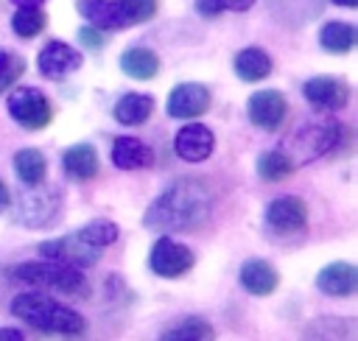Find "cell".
I'll list each match as a JSON object with an SVG mask.
<instances>
[{
    "label": "cell",
    "instance_id": "4316f807",
    "mask_svg": "<svg viewBox=\"0 0 358 341\" xmlns=\"http://www.w3.org/2000/svg\"><path fill=\"white\" fill-rule=\"evenodd\" d=\"M355 319H316L310 321V330L308 335L310 338H355Z\"/></svg>",
    "mask_w": 358,
    "mask_h": 341
},
{
    "label": "cell",
    "instance_id": "ba28073f",
    "mask_svg": "<svg viewBox=\"0 0 358 341\" xmlns=\"http://www.w3.org/2000/svg\"><path fill=\"white\" fill-rule=\"evenodd\" d=\"M266 224L277 235H296L308 224V207L299 198H294V196L274 198L268 204V210H266Z\"/></svg>",
    "mask_w": 358,
    "mask_h": 341
},
{
    "label": "cell",
    "instance_id": "d4e9b609",
    "mask_svg": "<svg viewBox=\"0 0 358 341\" xmlns=\"http://www.w3.org/2000/svg\"><path fill=\"white\" fill-rule=\"evenodd\" d=\"M294 168H296V165L291 162V157H288L285 151H266V154H260V159H257V176L266 179V182H280V179L291 176Z\"/></svg>",
    "mask_w": 358,
    "mask_h": 341
},
{
    "label": "cell",
    "instance_id": "44dd1931",
    "mask_svg": "<svg viewBox=\"0 0 358 341\" xmlns=\"http://www.w3.org/2000/svg\"><path fill=\"white\" fill-rule=\"evenodd\" d=\"M120 70H123L126 75H131V78L145 81V78H154V75H157L159 59H157V53L148 50V48H129V50L120 56Z\"/></svg>",
    "mask_w": 358,
    "mask_h": 341
},
{
    "label": "cell",
    "instance_id": "7a4b0ae2",
    "mask_svg": "<svg viewBox=\"0 0 358 341\" xmlns=\"http://www.w3.org/2000/svg\"><path fill=\"white\" fill-rule=\"evenodd\" d=\"M11 313L20 321H25L28 327L48 333V335H81L87 327L76 310H70L67 305H59L53 296L39 293V291H28V293L14 296Z\"/></svg>",
    "mask_w": 358,
    "mask_h": 341
},
{
    "label": "cell",
    "instance_id": "7402d4cb",
    "mask_svg": "<svg viewBox=\"0 0 358 341\" xmlns=\"http://www.w3.org/2000/svg\"><path fill=\"white\" fill-rule=\"evenodd\" d=\"M235 73L243 81H263L271 73V59L260 48H246L235 56Z\"/></svg>",
    "mask_w": 358,
    "mask_h": 341
},
{
    "label": "cell",
    "instance_id": "52a82bcc",
    "mask_svg": "<svg viewBox=\"0 0 358 341\" xmlns=\"http://www.w3.org/2000/svg\"><path fill=\"white\" fill-rule=\"evenodd\" d=\"M193 252L185 246V243H176L171 238H159L154 246H151V257H148V266L154 274L159 277H179L185 274L190 266H193Z\"/></svg>",
    "mask_w": 358,
    "mask_h": 341
},
{
    "label": "cell",
    "instance_id": "f1b7e54d",
    "mask_svg": "<svg viewBox=\"0 0 358 341\" xmlns=\"http://www.w3.org/2000/svg\"><path fill=\"white\" fill-rule=\"evenodd\" d=\"M162 338H165V341H176V338H179V341H182V338H187V341H201V338H213V327H210L204 319L190 316V319L173 324L171 330H165Z\"/></svg>",
    "mask_w": 358,
    "mask_h": 341
},
{
    "label": "cell",
    "instance_id": "4dcf8cb0",
    "mask_svg": "<svg viewBox=\"0 0 358 341\" xmlns=\"http://www.w3.org/2000/svg\"><path fill=\"white\" fill-rule=\"evenodd\" d=\"M117 6L126 14L129 25L131 22H145L157 14V0H117Z\"/></svg>",
    "mask_w": 358,
    "mask_h": 341
},
{
    "label": "cell",
    "instance_id": "cb8c5ba5",
    "mask_svg": "<svg viewBox=\"0 0 358 341\" xmlns=\"http://www.w3.org/2000/svg\"><path fill=\"white\" fill-rule=\"evenodd\" d=\"M355 39H358L355 28H352L350 22H338V20H336V22H327V25L319 31V42H322V48L330 50V53H347V50H352Z\"/></svg>",
    "mask_w": 358,
    "mask_h": 341
},
{
    "label": "cell",
    "instance_id": "9a60e30c",
    "mask_svg": "<svg viewBox=\"0 0 358 341\" xmlns=\"http://www.w3.org/2000/svg\"><path fill=\"white\" fill-rule=\"evenodd\" d=\"M316 288L327 296H350L358 288V271L350 263H330L319 271Z\"/></svg>",
    "mask_w": 358,
    "mask_h": 341
},
{
    "label": "cell",
    "instance_id": "836d02e7",
    "mask_svg": "<svg viewBox=\"0 0 358 341\" xmlns=\"http://www.w3.org/2000/svg\"><path fill=\"white\" fill-rule=\"evenodd\" d=\"M0 341H22L20 330H0Z\"/></svg>",
    "mask_w": 358,
    "mask_h": 341
},
{
    "label": "cell",
    "instance_id": "7c38bea8",
    "mask_svg": "<svg viewBox=\"0 0 358 341\" xmlns=\"http://www.w3.org/2000/svg\"><path fill=\"white\" fill-rule=\"evenodd\" d=\"M302 95L308 98L310 106L316 109H341L350 101V89L344 81L330 78V75H316L310 81H305Z\"/></svg>",
    "mask_w": 358,
    "mask_h": 341
},
{
    "label": "cell",
    "instance_id": "ac0fdd59",
    "mask_svg": "<svg viewBox=\"0 0 358 341\" xmlns=\"http://www.w3.org/2000/svg\"><path fill=\"white\" fill-rule=\"evenodd\" d=\"M280 277L266 260H246L241 266V285L255 296H268L277 288Z\"/></svg>",
    "mask_w": 358,
    "mask_h": 341
},
{
    "label": "cell",
    "instance_id": "6da1fadb",
    "mask_svg": "<svg viewBox=\"0 0 358 341\" xmlns=\"http://www.w3.org/2000/svg\"><path fill=\"white\" fill-rule=\"evenodd\" d=\"M213 196L199 179H179L168 184L145 210V226L159 232H187L210 218Z\"/></svg>",
    "mask_w": 358,
    "mask_h": 341
},
{
    "label": "cell",
    "instance_id": "ffe728a7",
    "mask_svg": "<svg viewBox=\"0 0 358 341\" xmlns=\"http://www.w3.org/2000/svg\"><path fill=\"white\" fill-rule=\"evenodd\" d=\"M151 109H154V98L151 95H145V92H129V95H123L117 101L115 117L123 126H140V123L148 120Z\"/></svg>",
    "mask_w": 358,
    "mask_h": 341
},
{
    "label": "cell",
    "instance_id": "f546056e",
    "mask_svg": "<svg viewBox=\"0 0 358 341\" xmlns=\"http://www.w3.org/2000/svg\"><path fill=\"white\" fill-rule=\"evenodd\" d=\"M22 73H25V61L14 50H3L0 48V92H6L8 87H14Z\"/></svg>",
    "mask_w": 358,
    "mask_h": 341
},
{
    "label": "cell",
    "instance_id": "30bf717a",
    "mask_svg": "<svg viewBox=\"0 0 358 341\" xmlns=\"http://www.w3.org/2000/svg\"><path fill=\"white\" fill-rule=\"evenodd\" d=\"M210 106V89L201 84H179L168 95V115L176 120L199 117Z\"/></svg>",
    "mask_w": 358,
    "mask_h": 341
},
{
    "label": "cell",
    "instance_id": "8fae6325",
    "mask_svg": "<svg viewBox=\"0 0 358 341\" xmlns=\"http://www.w3.org/2000/svg\"><path fill=\"white\" fill-rule=\"evenodd\" d=\"M285 112H288L285 98H282V92H277V89H260V92H255V95L249 98V120H252L257 129L274 131V129L285 120Z\"/></svg>",
    "mask_w": 358,
    "mask_h": 341
},
{
    "label": "cell",
    "instance_id": "1f68e13d",
    "mask_svg": "<svg viewBox=\"0 0 358 341\" xmlns=\"http://www.w3.org/2000/svg\"><path fill=\"white\" fill-rule=\"evenodd\" d=\"M255 0H196V8L199 14H207V17H215L221 14L224 8H232V11H246Z\"/></svg>",
    "mask_w": 358,
    "mask_h": 341
},
{
    "label": "cell",
    "instance_id": "5b68a950",
    "mask_svg": "<svg viewBox=\"0 0 358 341\" xmlns=\"http://www.w3.org/2000/svg\"><path fill=\"white\" fill-rule=\"evenodd\" d=\"M8 115L25 129H45L50 123V103L36 87H17L8 95Z\"/></svg>",
    "mask_w": 358,
    "mask_h": 341
},
{
    "label": "cell",
    "instance_id": "83f0119b",
    "mask_svg": "<svg viewBox=\"0 0 358 341\" xmlns=\"http://www.w3.org/2000/svg\"><path fill=\"white\" fill-rule=\"evenodd\" d=\"M76 235H78L84 243H90V246H95V249H103V246H109V243H115V240H117L120 229H117L112 221L98 218V221H90L87 226H81Z\"/></svg>",
    "mask_w": 358,
    "mask_h": 341
},
{
    "label": "cell",
    "instance_id": "e575fe53",
    "mask_svg": "<svg viewBox=\"0 0 358 341\" xmlns=\"http://www.w3.org/2000/svg\"><path fill=\"white\" fill-rule=\"evenodd\" d=\"M8 207V187H6V182L0 179V212Z\"/></svg>",
    "mask_w": 358,
    "mask_h": 341
},
{
    "label": "cell",
    "instance_id": "5bb4252c",
    "mask_svg": "<svg viewBox=\"0 0 358 341\" xmlns=\"http://www.w3.org/2000/svg\"><path fill=\"white\" fill-rule=\"evenodd\" d=\"M81 67V53L64 42H48L39 50V73L48 78H64Z\"/></svg>",
    "mask_w": 358,
    "mask_h": 341
},
{
    "label": "cell",
    "instance_id": "d6986e66",
    "mask_svg": "<svg viewBox=\"0 0 358 341\" xmlns=\"http://www.w3.org/2000/svg\"><path fill=\"white\" fill-rule=\"evenodd\" d=\"M62 168L67 173V179L73 182H87L98 173V154L92 145H73L64 151L62 157Z\"/></svg>",
    "mask_w": 358,
    "mask_h": 341
},
{
    "label": "cell",
    "instance_id": "484cf974",
    "mask_svg": "<svg viewBox=\"0 0 358 341\" xmlns=\"http://www.w3.org/2000/svg\"><path fill=\"white\" fill-rule=\"evenodd\" d=\"M45 22H48V17L42 14L39 6H17V14L11 17L14 34H17V36H25V39L36 36V34L45 28Z\"/></svg>",
    "mask_w": 358,
    "mask_h": 341
},
{
    "label": "cell",
    "instance_id": "2e32d148",
    "mask_svg": "<svg viewBox=\"0 0 358 341\" xmlns=\"http://www.w3.org/2000/svg\"><path fill=\"white\" fill-rule=\"evenodd\" d=\"M76 6H78V14L87 17L90 25H95V28L109 31V28H123V25H129L126 14H123L120 6L112 3V0H78Z\"/></svg>",
    "mask_w": 358,
    "mask_h": 341
},
{
    "label": "cell",
    "instance_id": "e0dca14e",
    "mask_svg": "<svg viewBox=\"0 0 358 341\" xmlns=\"http://www.w3.org/2000/svg\"><path fill=\"white\" fill-rule=\"evenodd\" d=\"M112 162L120 170H137V168H148L154 162L151 148L134 137H117L112 143Z\"/></svg>",
    "mask_w": 358,
    "mask_h": 341
},
{
    "label": "cell",
    "instance_id": "603a6c76",
    "mask_svg": "<svg viewBox=\"0 0 358 341\" xmlns=\"http://www.w3.org/2000/svg\"><path fill=\"white\" fill-rule=\"evenodd\" d=\"M14 170H17V176H20L22 184L36 187V184L45 182L48 162H45L42 151H36V148H22V151L14 154Z\"/></svg>",
    "mask_w": 358,
    "mask_h": 341
},
{
    "label": "cell",
    "instance_id": "4fadbf2b",
    "mask_svg": "<svg viewBox=\"0 0 358 341\" xmlns=\"http://www.w3.org/2000/svg\"><path fill=\"white\" fill-rule=\"evenodd\" d=\"M213 145H215V137L201 123H190V126L179 129V134L173 140V151L185 162H201V159H207L213 154Z\"/></svg>",
    "mask_w": 358,
    "mask_h": 341
},
{
    "label": "cell",
    "instance_id": "8992f818",
    "mask_svg": "<svg viewBox=\"0 0 358 341\" xmlns=\"http://www.w3.org/2000/svg\"><path fill=\"white\" fill-rule=\"evenodd\" d=\"M59 210H62V196L56 190H31L20 198L17 204V218L25 224V226H50L56 224L59 218Z\"/></svg>",
    "mask_w": 358,
    "mask_h": 341
},
{
    "label": "cell",
    "instance_id": "277c9868",
    "mask_svg": "<svg viewBox=\"0 0 358 341\" xmlns=\"http://www.w3.org/2000/svg\"><path fill=\"white\" fill-rule=\"evenodd\" d=\"M341 140V123H316V126H305L302 131H296L294 137H288V145H294L291 151L296 154V162H310L319 154H327L330 148H336Z\"/></svg>",
    "mask_w": 358,
    "mask_h": 341
},
{
    "label": "cell",
    "instance_id": "9c48e42d",
    "mask_svg": "<svg viewBox=\"0 0 358 341\" xmlns=\"http://www.w3.org/2000/svg\"><path fill=\"white\" fill-rule=\"evenodd\" d=\"M98 252H101V249L84 243L78 235L45 240V243L39 246V254H42V257H48V260H62V263H70V266H92V263L98 260Z\"/></svg>",
    "mask_w": 358,
    "mask_h": 341
},
{
    "label": "cell",
    "instance_id": "d6a6232c",
    "mask_svg": "<svg viewBox=\"0 0 358 341\" xmlns=\"http://www.w3.org/2000/svg\"><path fill=\"white\" fill-rule=\"evenodd\" d=\"M78 39H81V45H87V48H92V50H98V48L103 45V36L98 34V28H81V31H78Z\"/></svg>",
    "mask_w": 358,
    "mask_h": 341
},
{
    "label": "cell",
    "instance_id": "8d00e7d4",
    "mask_svg": "<svg viewBox=\"0 0 358 341\" xmlns=\"http://www.w3.org/2000/svg\"><path fill=\"white\" fill-rule=\"evenodd\" d=\"M336 6H347V8H355L358 6V0H333Z\"/></svg>",
    "mask_w": 358,
    "mask_h": 341
},
{
    "label": "cell",
    "instance_id": "d590c367",
    "mask_svg": "<svg viewBox=\"0 0 358 341\" xmlns=\"http://www.w3.org/2000/svg\"><path fill=\"white\" fill-rule=\"evenodd\" d=\"M14 6H42L45 0H11Z\"/></svg>",
    "mask_w": 358,
    "mask_h": 341
},
{
    "label": "cell",
    "instance_id": "3957f363",
    "mask_svg": "<svg viewBox=\"0 0 358 341\" xmlns=\"http://www.w3.org/2000/svg\"><path fill=\"white\" fill-rule=\"evenodd\" d=\"M11 274H14V280H22V282H31L39 288H50V291H62V293H84V288H87L81 271L62 260L22 263Z\"/></svg>",
    "mask_w": 358,
    "mask_h": 341
}]
</instances>
